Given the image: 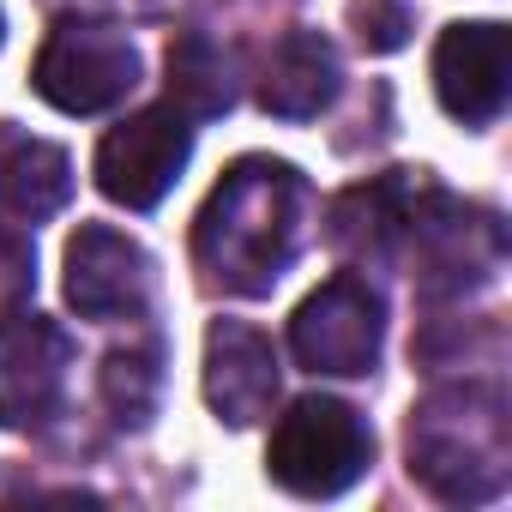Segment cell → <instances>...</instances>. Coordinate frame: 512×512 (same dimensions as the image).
<instances>
[{
  "label": "cell",
  "instance_id": "obj_4",
  "mask_svg": "<svg viewBox=\"0 0 512 512\" xmlns=\"http://www.w3.org/2000/svg\"><path fill=\"white\" fill-rule=\"evenodd\" d=\"M500 253L506 235L488 211H470L446 193H416L410 217H404V241H398V260L416 266L428 296H464L482 290L500 272Z\"/></svg>",
  "mask_w": 512,
  "mask_h": 512
},
{
  "label": "cell",
  "instance_id": "obj_17",
  "mask_svg": "<svg viewBox=\"0 0 512 512\" xmlns=\"http://www.w3.org/2000/svg\"><path fill=\"white\" fill-rule=\"evenodd\" d=\"M37 290V247L25 229L0 223V314H19Z\"/></svg>",
  "mask_w": 512,
  "mask_h": 512
},
{
  "label": "cell",
  "instance_id": "obj_15",
  "mask_svg": "<svg viewBox=\"0 0 512 512\" xmlns=\"http://www.w3.org/2000/svg\"><path fill=\"white\" fill-rule=\"evenodd\" d=\"M169 103H175L187 121L229 115V109H235V55L217 49L211 37L187 31V37L169 49Z\"/></svg>",
  "mask_w": 512,
  "mask_h": 512
},
{
  "label": "cell",
  "instance_id": "obj_7",
  "mask_svg": "<svg viewBox=\"0 0 512 512\" xmlns=\"http://www.w3.org/2000/svg\"><path fill=\"white\" fill-rule=\"evenodd\" d=\"M187 157H193V121L175 103H157V109H139L121 127H109V139L97 145V187H103V199H115L127 211H151L169 199Z\"/></svg>",
  "mask_w": 512,
  "mask_h": 512
},
{
  "label": "cell",
  "instance_id": "obj_18",
  "mask_svg": "<svg viewBox=\"0 0 512 512\" xmlns=\"http://www.w3.org/2000/svg\"><path fill=\"white\" fill-rule=\"evenodd\" d=\"M350 25L374 55H392L410 43V7L404 0H350Z\"/></svg>",
  "mask_w": 512,
  "mask_h": 512
},
{
  "label": "cell",
  "instance_id": "obj_5",
  "mask_svg": "<svg viewBox=\"0 0 512 512\" xmlns=\"http://www.w3.org/2000/svg\"><path fill=\"white\" fill-rule=\"evenodd\" d=\"M31 85L61 115H103V109H115V103L133 97V85H139V49L115 25L61 19L49 31L43 55H37Z\"/></svg>",
  "mask_w": 512,
  "mask_h": 512
},
{
  "label": "cell",
  "instance_id": "obj_8",
  "mask_svg": "<svg viewBox=\"0 0 512 512\" xmlns=\"http://www.w3.org/2000/svg\"><path fill=\"white\" fill-rule=\"evenodd\" d=\"M512 91V31L494 19L446 25L434 43V97L452 121L488 127Z\"/></svg>",
  "mask_w": 512,
  "mask_h": 512
},
{
  "label": "cell",
  "instance_id": "obj_11",
  "mask_svg": "<svg viewBox=\"0 0 512 512\" xmlns=\"http://www.w3.org/2000/svg\"><path fill=\"white\" fill-rule=\"evenodd\" d=\"M205 404L229 428L266 422L278 404V350L247 320H217L205 332Z\"/></svg>",
  "mask_w": 512,
  "mask_h": 512
},
{
  "label": "cell",
  "instance_id": "obj_1",
  "mask_svg": "<svg viewBox=\"0 0 512 512\" xmlns=\"http://www.w3.org/2000/svg\"><path fill=\"white\" fill-rule=\"evenodd\" d=\"M308 175L284 157H241L223 169L193 223V266L223 296H272L308 241Z\"/></svg>",
  "mask_w": 512,
  "mask_h": 512
},
{
  "label": "cell",
  "instance_id": "obj_2",
  "mask_svg": "<svg viewBox=\"0 0 512 512\" xmlns=\"http://www.w3.org/2000/svg\"><path fill=\"white\" fill-rule=\"evenodd\" d=\"M410 476L452 506L494 500L512 482L506 398L476 380L428 392L410 410Z\"/></svg>",
  "mask_w": 512,
  "mask_h": 512
},
{
  "label": "cell",
  "instance_id": "obj_6",
  "mask_svg": "<svg viewBox=\"0 0 512 512\" xmlns=\"http://www.w3.org/2000/svg\"><path fill=\"white\" fill-rule=\"evenodd\" d=\"M380 344H386V302L356 272L326 278L290 320V350L308 374L362 380V374H374Z\"/></svg>",
  "mask_w": 512,
  "mask_h": 512
},
{
  "label": "cell",
  "instance_id": "obj_16",
  "mask_svg": "<svg viewBox=\"0 0 512 512\" xmlns=\"http://www.w3.org/2000/svg\"><path fill=\"white\" fill-rule=\"evenodd\" d=\"M157 386H163L157 350H115L103 362V398H109L115 422H133L139 428L151 416V404H157Z\"/></svg>",
  "mask_w": 512,
  "mask_h": 512
},
{
  "label": "cell",
  "instance_id": "obj_10",
  "mask_svg": "<svg viewBox=\"0 0 512 512\" xmlns=\"http://www.w3.org/2000/svg\"><path fill=\"white\" fill-rule=\"evenodd\" d=\"M67 302L79 308V320H127L145 314L151 302V253L109 229V223H85L67 241Z\"/></svg>",
  "mask_w": 512,
  "mask_h": 512
},
{
  "label": "cell",
  "instance_id": "obj_14",
  "mask_svg": "<svg viewBox=\"0 0 512 512\" xmlns=\"http://www.w3.org/2000/svg\"><path fill=\"white\" fill-rule=\"evenodd\" d=\"M404 217H410V187L404 181H374V187H350L332 205V247L350 260H398L404 241Z\"/></svg>",
  "mask_w": 512,
  "mask_h": 512
},
{
  "label": "cell",
  "instance_id": "obj_3",
  "mask_svg": "<svg viewBox=\"0 0 512 512\" xmlns=\"http://www.w3.org/2000/svg\"><path fill=\"white\" fill-rule=\"evenodd\" d=\"M374 464V434L344 398H296L266 446V476L296 500H332Z\"/></svg>",
  "mask_w": 512,
  "mask_h": 512
},
{
  "label": "cell",
  "instance_id": "obj_12",
  "mask_svg": "<svg viewBox=\"0 0 512 512\" xmlns=\"http://www.w3.org/2000/svg\"><path fill=\"white\" fill-rule=\"evenodd\" d=\"M338 85H344L338 49L320 31H290L260 67V109L278 121H314L320 109L338 103Z\"/></svg>",
  "mask_w": 512,
  "mask_h": 512
},
{
  "label": "cell",
  "instance_id": "obj_13",
  "mask_svg": "<svg viewBox=\"0 0 512 512\" xmlns=\"http://www.w3.org/2000/svg\"><path fill=\"white\" fill-rule=\"evenodd\" d=\"M73 199V163L55 139H37L13 121H0V211L43 223Z\"/></svg>",
  "mask_w": 512,
  "mask_h": 512
},
{
  "label": "cell",
  "instance_id": "obj_19",
  "mask_svg": "<svg viewBox=\"0 0 512 512\" xmlns=\"http://www.w3.org/2000/svg\"><path fill=\"white\" fill-rule=\"evenodd\" d=\"M0 37H7V19H0Z\"/></svg>",
  "mask_w": 512,
  "mask_h": 512
},
{
  "label": "cell",
  "instance_id": "obj_9",
  "mask_svg": "<svg viewBox=\"0 0 512 512\" xmlns=\"http://www.w3.org/2000/svg\"><path fill=\"white\" fill-rule=\"evenodd\" d=\"M73 344L43 314H0V428H37L55 416Z\"/></svg>",
  "mask_w": 512,
  "mask_h": 512
}]
</instances>
